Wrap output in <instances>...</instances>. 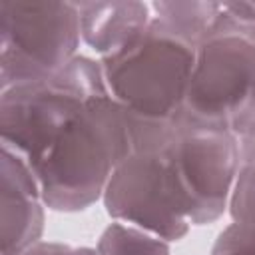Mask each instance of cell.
Wrapping results in <instances>:
<instances>
[{
	"instance_id": "ba28073f",
	"label": "cell",
	"mask_w": 255,
	"mask_h": 255,
	"mask_svg": "<svg viewBox=\"0 0 255 255\" xmlns=\"http://www.w3.org/2000/svg\"><path fill=\"white\" fill-rule=\"evenodd\" d=\"M2 255H20L42 241L46 203L36 171L2 147Z\"/></svg>"
},
{
	"instance_id": "9c48e42d",
	"label": "cell",
	"mask_w": 255,
	"mask_h": 255,
	"mask_svg": "<svg viewBox=\"0 0 255 255\" xmlns=\"http://www.w3.org/2000/svg\"><path fill=\"white\" fill-rule=\"evenodd\" d=\"M80 12L82 42L100 60L118 54L139 38L151 18V6L137 0H96L76 2Z\"/></svg>"
},
{
	"instance_id": "9a60e30c",
	"label": "cell",
	"mask_w": 255,
	"mask_h": 255,
	"mask_svg": "<svg viewBox=\"0 0 255 255\" xmlns=\"http://www.w3.org/2000/svg\"><path fill=\"white\" fill-rule=\"evenodd\" d=\"M223 8L239 22L255 24V2H221Z\"/></svg>"
},
{
	"instance_id": "277c9868",
	"label": "cell",
	"mask_w": 255,
	"mask_h": 255,
	"mask_svg": "<svg viewBox=\"0 0 255 255\" xmlns=\"http://www.w3.org/2000/svg\"><path fill=\"white\" fill-rule=\"evenodd\" d=\"M255 98V24L235 20L221 4L195 62L177 129H229Z\"/></svg>"
},
{
	"instance_id": "2e32d148",
	"label": "cell",
	"mask_w": 255,
	"mask_h": 255,
	"mask_svg": "<svg viewBox=\"0 0 255 255\" xmlns=\"http://www.w3.org/2000/svg\"><path fill=\"white\" fill-rule=\"evenodd\" d=\"M70 249V245L66 243H58V241H40L34 247L22 251L20 255H64Z\"/></svg>"
},
{
	"instance_id": "30bf717a",
	"label": "cell",
	"mask_w": 255,
	"mask_h": 255,
	"mask_svg": "<svg viewBox=\"0 0 255 255\" xmlns=\"http://www.w3.org/2000/svg\"><path fill=\"white\" fill-rule=\"evenodd\" d=\"M149 6L159 22L195 48L209 36L221 12V2L209 0H159Z\"/></svg>"
},
{
	"instance_id": "4fadbf2b",
	"label": "cell",
	"mask_w": 255,
	"mask_h": 255,
	"mask_svg": "<svg viewBox=\"0 0 255 255\" xmlns=\"http://www.w3.org/2000/svg\"><path fill=\"white\" fill-rule=\"evenodd\" d=\"M209 255H255V227L227 225L215 237Z\"/></svg>"
},
{
	"instance_id": "8992f818",
	"label": "cell",
	"mask_w": 255,
	"mask_h": 255,
	"mask_svg": "<svg viewBox=\"0 0 255 255\" xmlns=\"http://www.w3.org/2000/svg\"><path fill=\"white\" fill-rule=\"evenodd\" d=\"M165 151L189 223H215L227 211L241 167L235 133L229 129H177Z\"/></svg>"
},
{
	"instance_id": "6da1fadb",
	"label": "cell",
	"mask_w": 255,
	"mask_h": 255,
	"mask_svg": "<svg viewBox=\"0 0 255 255\" xmlns=\"http://www.w3.org/2000/svg\"><path fill=\"white\" fill-rule=\"evenodd\" d=\"M100 62L110 96L128 116L133 149L165 147L177 131L195 46L153 16L139 38Z\"/></svg>"
},
{
	"instance_id": "8fae6325",
	"label": "cell",
	"mask_w": 255,
	"mask_h": 255,
	"mask_svg": "<svg viewBox=\"0 0 255 255\" xmlns=\"http://www.w3.org/2000/svg\"><path fill=\"white\" fill-rule=\"evenodd\" d=\"M96 249L100 255H171L169 241L120 221L102 231Z\"/></svg>"
},
{
	"instance_id": "52a82bcc",
	"label": "cell",
	"mask_w": 255,
	"mask_h": 255,
	"mask_svg": "<svg viewBox=\"0 0 255 255\" xmlns=\"http://www.w3.org/2000/svg\"><path fill=\"white\" fill-rule=\"evenodd\" d=\"M102 201L114 221L139 227L169 243L183 239L191 227L165 147L133 149L112 173Z\"/></svg>"
},
{
	"instance_id": "5b68a950",
	"label": "cell",
	"mask_w": 255,
	"mask_h": 255,
	"mask_svg": "<svg viewBox=\"0 0 255 255\" xmlns=\"http://www.w3.org/2000/svg\"><path fill=\"white\" fill-rule=\"evenodd\" d=\"M76 2L0 0V90L46 80L78 56Z\"/></svg>"
},
{
	"instance_id": "7a4b0ae2",
	"label": "cell",
	"mask_w": 255,
	"mask_h": 255,
	"mask_svg": "<svg viewBox=\"0 0 255 255\" xmlns=\"http://www.w3.org/2000/svg\"><path fill=\"white\" fill-rule=\"evenodd\" d=\"M131 151V129L122 106L112 96L86 102L36 167L46 207L62 213L88 209Z\"/></svg>"
},
{
	"instance_id": "3957f363",
	"label": "cell",
	"mask_w": 255,
	"mask_h": 255,
	"mask_svg": "<svg viewBox=\"0 0 255 255\" xmlns=\"http://www.w3.org/2000/svg\"><path fill=\"white\" fill-rule=\"evenodd\" d=\"M110 96L100 60L78 54L54 76L0 94L2 147L22 157L34 171L78 110Z\"/></svg>"
},
{
	"instance_id": "e0dca14e",
	"label": "cell",
	"mask_w": 255,
	"mask_h": 255,
	"mask_svg": "<svg viewBox=\"0 0 255 255\" xmlns=\"http://www.w3.org/2000/svg\"><path fill=\"white\" fill-rule=\"evenodd\" d=\"M64 255H100L96 247H70Z\"/></svg>"
},
{
	"instance_id": "5bb4252c",
	"label": "cell",
	"mask_w": 255,
	"mask_h": 255,
	"mask_svg": "<svg viewBox=\"0 0 255 255\" xmlns=\"http://www.w3.org/2000/svg\"><path fill=\"white\" fill-rule=\"evenodd\" d=\"M231 131L235 133L239 143L241 163H255V98L237 116L231 126Z\"/></svg>"
},
{
	"instance_id": "7c38bea8",
	"label": "cell",
	"mask_w": 255,
	"mask_h": 255,
	"mask_svg": "<svg viewBox=\"0 0 255 255\" xmlns=\"http://www.w3.org/2000/svg\"><path fill=\"white\" fill-rule=\"evenodd\" d=\"M227 211L233 223L255 227V163H241L229 195Z\"/></svg>"
}]
</instances>
